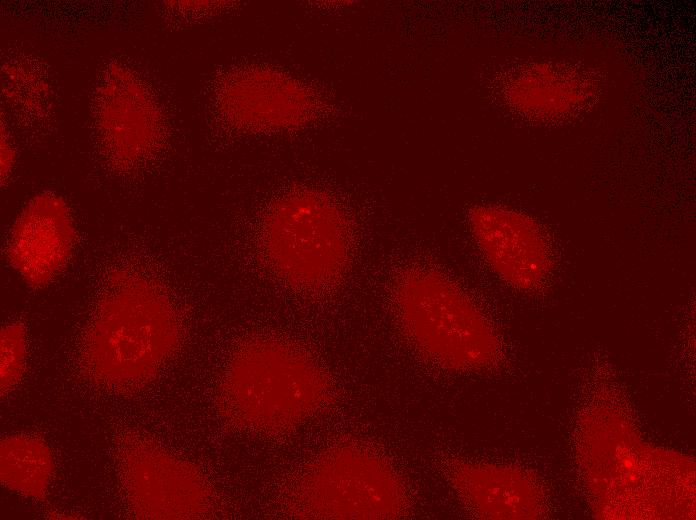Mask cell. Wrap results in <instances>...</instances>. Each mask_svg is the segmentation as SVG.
Returning <instances> with one entry per match:
<instances>
[{"label":"cell","instance_id":"1","mask_svg":"<svg viewBox=\"0 0 696 520\" xmlns=\"http://www.w3.org/2000/svg\"><path fill=\"white\" fill-rule=\"evenodd\" d=\"M180 340V320L163 289L138 274L117 270L85 328L80 369L96 386L133 390L156 376Z\"/></svg>","mask_w":696,"mask_h":520},{"label":"cell","instance_id":"2","mask_svg":"<svg viewBox=\"0 0 696 520\" xmlns=\"http://www.w3.org/2000/svg\"><path fill=\"white\" fill-rule=\"evenodd\" d=\"M333 395L327 373L307 353L260 338L232 356L218 387L217 407L234 426L279 433L322 410Z\"/></svg>","mask_w":696,"mask_h":520},{"label":"cell","instance_id":"3","mask_svg":"<svg viewBox=\"0 0 696 520\" xmlns=\"http://www.w3.org/2000/svg\"><path fill=\"white\" fill-rule=\"evenodd\" d=\"M393 295L403 331L432 363L472 371L499 360L502 349L495 329L475 302L442 274L406 271L397 279Z\"/></svg>","mask_w":696,"mask_h":520},{"label":"cell","instance_id":"4","mask_svg":"<svg viewBox=\"0 0 696 520\" xmlns=\"http://www.w3.org/2000/svg\"><path fill=\"white\" fill-rule=\"evenodd\" d=\"M260 245L275 274L303 292L332 288L350 261L346 217L333 199L315 190L294 191L277 200L262 224Z\"/></svg>","mask_w":696,"mask_h":520},{"label":"cell","instance_id":"5","mask_svg":"<svg viewBox=\"0 0 696 520\" xmlns=\"http://www.w3.org/2000/svg\"><path fill=\"white\" fill-rule=\"evenodd\" d=\"M290 504L296 518L398 519L407 514L409 497L381 455L343 444L310 463L294 485Z\"/></svg>","mask_w":696,"mask_h":520},{"label":"cell","instance_id":"6","mask_svg":"<svg viewBox=\"0 0 696 520\" xmlns=\"http://www.w3.org/2000/svg\"><path fill=\"white\" fill-rule=\"evenodd\" d=\"M116 459L124 495L135 518L189 520L214 514L212 488L189 461L132 432L120 437Z\"/></svg>","mask_w":696,"mask_h":520},{"label":"cell","instance_id":"7","mask_svg":"<svg viewBox=\"0 0 696 520\" xmlns=\"http://www.w3.org/2000/svg\"><path fill=\"white\" fill-rule=\"evenodd\" d=\"M470 233L485 261L507 284L533 290L547 278L552 253L539 223L520 211L477 205L469 209Z\"/></svg>","mask_w":696,"mask_h":520},{"label":"cell","instance_id":"8","mask_svg":"<svg viewBox=\"0 0 696 520\" xmlns=\"http://www.w3.org/2000/svg\"><path fill=\"white\" fill-rule=\"evenodd\" d=\"M77 233L66 203L51 193L31 199L16 219L6 257L27 286L48 285L67 265Z\"/></svg>","mask_w":696,"mask_h":520},{"label":"cell","instance_id":"9","mask_svg":"<svg viewBox=\"0 0 696 520\" xmlns=\"http://www.w3.org/2000/svg\"><path fill=\"white\" fill-rule=\"evenodd\" d=\"M218 102L230 122L252 130L300 125L315 110V100L306 87L265 68H250L229 76L219 90Z\"/></svg>","mask_w":696,"mask_h":520},{"label":"cell","instance_id":"10","mask_svg":"<svg viewBox=\"0 0 696 520\" xmlns=\"http://www.w3.org/2000/svg\"><path fill=\"white\" fill-rule=\"evenodd\" d=\"M446 477L463 504L485 519H534L542 514L535 479L519 468L464 461L451 463Z\"/></svg>","mask_w":696,"mask_h":520},{"label":"cell","instance_id":"11","mask_svg":"<svg viewBox=\"0 0 696 520\" xmlns=\"http://www.w3.org/2000/svg\"><path fill=\"white\" fill-rule=\"evenodd\" d=\"M99 124L113 164L129 167L148 155L158 139L155 108L130 77H117L101 95Z\"/></svg>","mask_w":696,"mask_h":520},{"label":"cell","instance_id":"12","mask_svg":"<svg viewBox=\"0 0 696 520\" xmlns=\"http://www.w3.org/2000/svg\"><path fill=\"white\" fill-rule=\"evenodd\" d=\"M584 84L561 68L533 65L510 78L505 97L518 112L530 117H549L573 108L582 100Z\"/></svg>","mask_w":696,"mask_h":520},{"label":"cell","instance_id":"13","mask_svg":"<svg viewBox=\"0 0 696 520\" xmlns=\"http://www.w3.org/2000/svg\"><path fill=\"white\" fill-rule=\"evenodd\" d=\"M54 474L50 447L40 437L14 434L0 442V480L10 491L32 500L46 498Z\"/></svg>","mask_w":696,"mask_h":520},{"label":"cell","instance_id":"14","mask_svg":"<svg viewBox=\"0 0 696 520\" xmlns=\"http://www.w3.org/2000/svg\"><path fill=\"white\" fill-rule=\"evenodd\" d=\"M0 390L4 396L21 380L26 366V330L21 322L5 324L0 333Z\"/></svg>","mask_w":696,"mask_h":520}]
</instances>
